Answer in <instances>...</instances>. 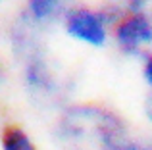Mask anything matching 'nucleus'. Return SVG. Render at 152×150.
I'll list each match as a JSON object with an SVG mask.
<instances>
[{
	"label": "nucleus",
	"mask_w": 152,
	"mask_h": 150,
	"mask_svg": "<svg viewBox=\"0 0 152 150\" xmlns=\"http://www.w3.org/2000/svg\"><path fill=\"white\" fill-rule=\"evenodd\" d=\"M0 2H2V0H0Z\"/></svg>",
	"instance_id": "6e6552de"
},
{
	"label": "nucleus",
	"mask_w": 152,
	"mask_h": 150,
	"mask_svg": "<svg viewBox=\"0 0 152 150\" xmlns=\"http://www.w3.org/2000/svg\"><path fill=\"white\" fill-rule=\"evenodd\" d=\"M0 150H39V146L23 125L8 123L0 133Z\"/></svg>",
	"instance_id": "39448f33"
},
{
	"label": "nucleus",
	"mask_w": 152,
	"mask_h": 150,
	"mask_svg": "<svg viewBox=\"0 0 152 150\" xmlns=\"http://www.w3.org/2000/svg\"><path fill=\"white\" fill-rule=\"evenodd\" d=\"M141 75H142V83L146 87V92H148V98L146 100H152V56H146L145 60H141Z\"/></svg>",
	"instance_id": "0eeeda50"
},
{
	"label": "nucleus",
	"mask_w": 152,
	"mask_h": 150,
	"mask_svg": "<svg viewBox=\"0 0 152 150\" xmlns=\"http://www.w3.org/2000/svg\"><path fill=\"white\" fill-rule=\"evenodd\" d=\"M118 15L106 6L69 4L60 25L67 39L87 48H104L112 42V29Z\"/></svg>",
	"instance_id": "f257e3e1"
},
{
	"label": "nucleus",
	"mask_w": 152,
	"mask_h": 150,
	"mask_svg": "<svg viewBox=\"0 0 152 150\" xmlns=\"http://www.w3.org/2000/svg\"><path fill=\"white\" fill-rule=\"evenodd\" d=\"M23 83L33 96L52 100L60 92V79L50 68V62L41 52L25 54L23 62Z\"/></svg>",
	"instance_id": "7ed1b4c3"
},
{
	"label": "nucleus",
	"mask_w": 152,
	"mask_h": 150,
	"mask_svg": "<svg viewBox=\"0 0 152 150\" xmlns=\"http://www.w3.org/2000/svg\"><path fill=\"white\" fill-rule=\"evenodd\" d=\"M112 44L127 58L152 56V10L119 15L112 29Z\"/></svg>",
	"instance_id": "f03ea898"
},
{
	"label": "nucleus",
	"mask_w": 152,
	"mask_h": 150,
	"mask_svg": "<svg viewBox=\"0 0 152 150\" xmlns=\"http://www.w3.org/2000/svg\"><path fill=\"white\" fill-rule=\"evenodd\" d=\"M100 150H152V139H139L131 133H125V135L110 141Z\"/></svg>",
	"instance_id": "423d86ee"
},
{
	"label": "nucleus",
	"mask_w": 152,
	"mask_h": 150,
	"mask_svg": "<svg viewBox=\"0 0 152 150\" xmlns=\"http://www.w3.org/2000/svg\"><path fill=\"white\" fill-rule=\"evenodd\" d=\"M21 2L23 23H25V27H31V29L60 23L64 12L69 6L67 0H21Z\"/></svg>",
	"instance_id": "20e7f679"
}]
</instances>
